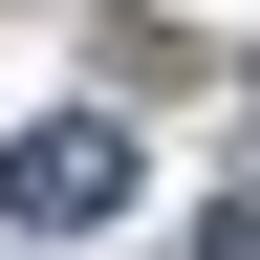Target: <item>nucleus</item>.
<instances>
[{
	"label": "nucleus",
	"instance_id": "1",
	"mask_svg": "<svg viewBox=\"0 0 260 260\" xmlns=\"http://www.w3.org/2000/svg\"><path fill=\"white\" fill-rule=\"evenodd\" d=\"M0 217H22V239H87V217H130V130H109V109H44L22 152H0Z\"/></svg>",
	"mask_w": 260,
	"mask_h": 260
},
{
	"label": "nucleus",
	"instance_id": "2",
	"mask_svg": "<svg viewBox=\"0 0 260 260\" xmlns=\"http://www.w3.org/2000/svg\"><path fill=\"white\" fill-rule=\"evenodd\" d=\"M195 260H260V195H217V217H195Z\"/></svg>",
	"mask_w": 260,
	"mask_h": 260
}]
</instances>
